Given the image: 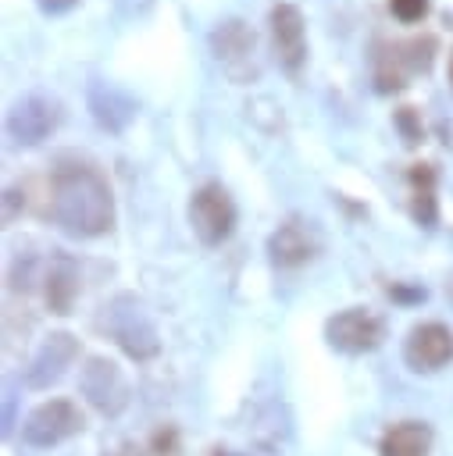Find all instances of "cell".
I'll return each mask as SVG.
<instances>
[{"label":"cell","instance_id":"obj_1","mask_svg":"<svg viewBox=\"0 0 453 456\" xmlns=\"http://www.w3.org/2000/svg\"><path fill=\"white\" fill-rule=\"evenodd\" d=\"M50 221L78 239H96L114 228V196L107 175L86 157H57L46 178Z\"/></svg>","mask_w":453,"mask_h":456},{"label":"cell","instance_id":"obj_2","mask_svg":"<svg viewBox=\"0 0 453 456\" xmlns=\"http://www.w3.org/2000/svg\"><path fill=\"white\" fill-rule=\"evenodd\" d=\"M107 335L136 360H150L157 353V331H153V321L146 317L143 303L132 299V296H118L107 310H103V321Z\"/></svg>","mask_w":453,"mask_h":456},{"label":"cell","instance_id":"obj_3","mask_svg":"<svg viewBox=\"0 0 453 456\" xmlns=\"http://www.w3.org/2000/svg\"><path fill=\"white\" fill-rule=\"evenodd\" d=\"M189 224L203 246H221L235 232V200L221 182H203L189 200Z\"/></svg>","mask_w":453,"mask_h":456},{"label":"cell","instance_id":"obj_4","mask_svg":"<svg viewBox=\"0 0 453 456\" xmlns=\"http://www.w3.org/2000/svg\"><path fill=\"white\" fill-rule=\"evenodd\" d=\"M325 338H328V346L339 349V353H353V356H357V353H371V349H378L382 338H385V321H382L378 314L364 310V306H346V310H339L335 317H328Z\"/></svg>","mask_w":453,"mask_h":456},{"label":"cell","instance_id":"obj_5","mask_svg":"<svg viewBox=\"0 0 453 456\" xmlns=\"http://www.w3.org/2000/svg\"><path fill=\"white\" fill-rule=\"evenodd\" d=\"M435 39H410V43H392L382 53H375V89L378 93H396L407 86L410 71H428L432 64Z\"/></svg>","mask_w":453,"mask_h":456},{"label":"cell","instance_id":"obj_6","mask_svg":"<svg viewBox=\"0 0 453 456\" xmlns=\"http://www.w3.org/2000/svg\"><path fill=\"white\" fill-rule=\"evenodd\" d=\"M64 110L54 96H43V93H32V96H21L11 114H7V135L18 142V146H39L43 139L54 135V128L61 125Z\"/></svg>","mask_w":453,"mask_h":456},{"label":"cell","instance_id":"obj_7","mask_svg":"<svg viewBox=\"0 0 453 456\" xmlns=\"http://www.w3.org/2000/svg\"><path fill=\"white\" fill-rule=\"evenodd\" d=\"M78 431H82V413H78V406L71 399H46V403H39L25 417V424H21V438L29 445H39V449L57 445V442H64V438H71Z\"/></svg>","mask_w":453,"mask_h":456},{"label":"cell","instance_id":"obj_8","mask_svg":"<svg viewBox=\"0 0 453 456\" xmlns=\"http://www.w3.org/2000/svg\"><path fill=\"white\" fill-rule=\"evenodd\" d=\"M268 32H271V53L278 68H285L289 75L300 71V64L307 61V25H303L300 7L278 0L268 11Z\"/></svg>","mask_w":453,"mask_h":456},{"label":"cell","instance_id":"obj_9","mask_svg":"<svg viewBox=\"0 0 453 456\" xmlns=\"http://www.w3.org/2000/svg\"><path fill=\"white\" fill-rule=\"evenodd\" d=\"M210 50L218 57V64H225V71L232 78H246V75H257V64H253V50H257V36L253 28L243 21V18H225L214 25L210 32Z\"/></svg>","mask_w":453,"mask_h":456},{"label":"cell","instance_id":"obj_10","mask_svg":"<svg viewBox=\"0 0 453 456\" xmlns=\"http://www.w3.org/2000/svg\"><path fill=\"white\" fill-rule=\"evenodd\" d=\"M403 360L410 363V370H421V374L442 370L453 360V331L442 321L414 324L403 342Z\"/></svg>","mask_w":453,"mask_h":456},{"label":"cell","instance_id":"obj_11","mask_svg":"<svg viewBox=\"0 0 453 456\" xmlns=\"http://www.w3.org/2000/svg\"><path fill=\"white\" fill-rule=\"evenodd\" d=\"M78 388L100 413H118L128 403V385H125L121 370L103 356H89L86 360V367L78 374Z\"/></svg>","mask_w":453,"mask_h":456},{"label":"cell","instance_id":"obj_12","mask_svg":"<svg viewBox=\"0 0 453 456\" xmlns=\"http://www.w3.org/2000/svg\"><path fill=\"white\" fill-rule=\"evenodd\" d=\"M321 249V239L314 232L310 221H300V217H289L282 221L271 239H268V253H271V264L275 267H300L307 260H314Z\"/></svg>","mask_w":453,"mask_h":456},{"label":"cell","instance_id":"obj_13","mask_svg":"<svg viewBox=\"0 0 453 456\" xmlns=\"http://www.w3.org/2000/svg\"><path fill=\"white\" fill-rule=\"evenodd\" d=\"M78 356V346H75V338L68 335V331H54V335H46V342L39 346V353H36V360H32V367H29V385H50V381H57L61 374H64V367L71 363Z\"/></svg>","mask_w":453,"mask_h":456},{"label":"cell","instance_id":"obj_14","mask_svg":"<svg viewBox=\"0 0 453 456\" xmlns=\"http://www.w3.org/2000/svg\"><path fill=\"white\" fill-rule=\"evenodd\" d=\"M89 110H93L96 125L107 128V132H121L136 118V103L121 89H114L107 82H93L89 86Z\"/></svg>","mask_w":453,"mask_h":456},{"label":"cell","instance_id":"obj_15","mask_svg":"<svg viewBox=\"0 0 453 456\" xmlns=\"http://www.w3.org/2000/svg\"><path fill=\"white\" fill-rule=\"evenodd\" d=\"M75 299H78V267L71 256L57 253L46 267V306L54 314H71Z\"/></svg>","mask_w":453,"mask_h":456},{"label":"cell","instance_id":"obj_16","mask_svg":"<svg viewBox=\"0 0 453 456\" xmlns=\"http://www.w3.org/2000/svg\"><path fill=\"white\" fill-rule=\"evenodd\" d=\"M410 185V217L421 228H435L439 221V203H435V164H414L407 171Z\"/></svg>","mask_w":453,"mask_h":456},{"label":"cell","instance_id":"obj_17","mask_svg":"<svg viewBox=\"0 0 453 456\" xmlns=\"http://www.w3.org/2000/svg\"><path fill=\"white\" fill-rule=\"evenodd\" d=\"M382 456H428L432 452V428L424 420H399L382 435Z\"/></svg>","mask_w":453,"mask_h":456},{"label":"cell","instance_id":"obj_18","mask_svg":"<svg viewBox=\"0 0 453 456\" xmlns=\"http://www.w3.org/2000/svg\"><path fill=\"white\" fill-rule=\"evenodd\" d=\"M389 11H392L396 21L414 25V21H421L432 11V0H389Z\"/></svg>","mask_w":453,"mask_h":456},{"label":"cell","instance_id":"obj_19","mask_svg":"<svg viewBox=\"0 0 453 456\" xmlns=\"http://www.w3.org/2000/svg\"><path fill=\"white\" fill-rule=\"evenodd\" d=\"M392 121H396V128H399V135H403L407 146H417L421 142V118H417L414 107H399L392 114Z\"/></svg>","mask_w":453,"mask_h":456},{"label":"cell","instance_id":"obj_20","mask_svg":"<svg viewBox=\"0 0 453 456\" xmlns=\"http://www.w3.org/2000/svg\"><path fill=\"white\" fill-rule=\"evenodd\" d=\"M153 452L161 456H178V431L175 428H161L153 435Z\"/></svg>","mask_w":453,"mask_h":456},{"label":"cell","instance_id":"obj_21","mask_svg":"<svg viewBox=\"0 0 453 456\" xmlns=\"http://www.w3.org/2000/svg\"><path fill=\"white\" fill-rule=\"evenodd\" d=\"M36 4H39V11H43V14H50V18H54V14H68L78 0H36Z\"/></svg>","mask_w":453,"mask_h":456},{"label":"cell","instance_id":"obj_22","mask_svg":"<svg viewBox=\"0 0 453 456\" xmlns=\"http://www.w3.org/2000/svg\"><path fill=\"white\" fill-rule=\"evenodd\" d=\"M392 299H424V289H407V285H389Z\"/></svg>","mask_w":453,"mask_h":456},{"label":"cell","instance_id":"obj_23","mask_svg":"<svg viewBox=\"0 0 453 456\" xmlns=\"http://www.w3.org/2000/svg\"><path fill=\"white\" fill-rule=\"evenodd\" d=\"M103 456H146V452H143L139 445H132V442H121L118 449H107Z\"/></svg>","mask_w":453,"mask_h":456},{"label":"cell","instance_id":"obj_24","mask_svg":"<svg viewBox=\"0 0 453 456\" xmlns=\"http://www.w3.org/2000/svg\"><path fill=\"white\" fill-rule=\"evenodd\" d=\"M446 296H449V299H453V278H449V281H446Z\"/></svg>","mask_w":453,"mask_h":456},{"label":"cell","instance_id":"obj_25","mask_svg":"<svg viewBox=\"0 0 453 456\" xmlns=\"http://www.w3.org/2000/svg\"><path fill=\"white\" fill-rule=\"evenodd\" d=\"M449 86H453V53H449Z\"/></svg>","mask_w":453,"mask_h":456}]
</instances>
